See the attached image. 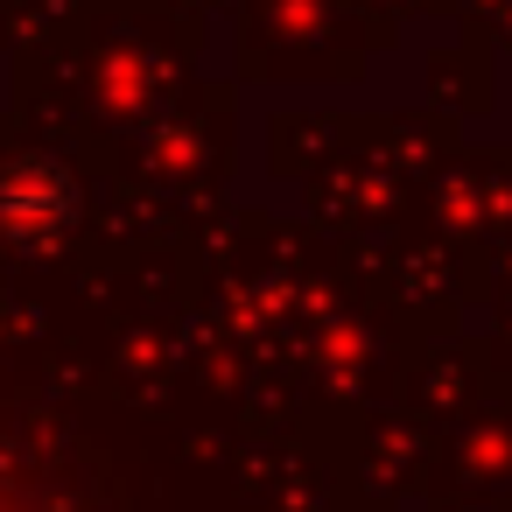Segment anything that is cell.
<instances>
[{
    "label": "cell",
    "instance_id": "1",
    "mask_svg": "<svg viewBox=\"0 0 512 512\" xmlns=\"http://www.w3.org/2000/svg\"><path fill=\"white\" fill-rule=\"evenodd\" d=\"M64 218H71V183L50 162L0 169V239H50Z\"/></svg>",
    "mask_w": 512,
    "mask_h": 512
}]
</instances>
